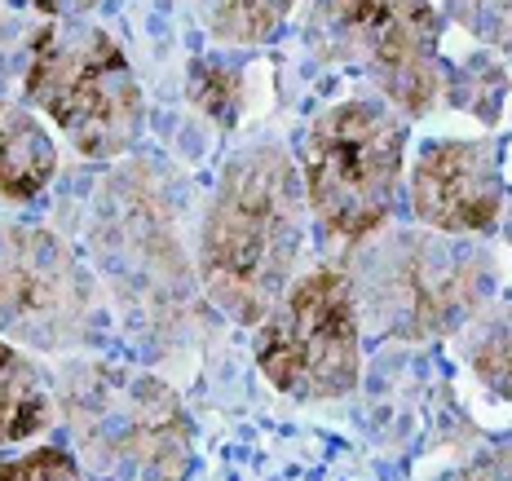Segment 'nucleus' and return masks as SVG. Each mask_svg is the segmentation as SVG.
Segmentation results:
<instances>
[{
	"label": "nucleus",
	"mask_w": 512,
	"mask_h": 481,
	"mask_svg": "<svg viewBox=\"0 0 512 481\" xmlns=\"http://www.w3.org/2000/svg\"><path fill=\"white\" fill-rule=\"evenodd\" d=\"M305 181L283 146L230 155L199 226V283L234 323H261L305 252Z\"/></svg>",
	"instance_id": "obj_1"
},
{
	"label": "nucleus",
	"mask_w": 512,
	"mask_h": 481,
	"mask_svg": "<svg viewBox=\"0 0 512 481\" xmlns=\"http://www.w3.org/2000/svg\"><path fill=\"white\" fill-rule=\"evenodd\" d=\"M358 323L376 336L437 340L460 331L495 292V261L482 243L437 230H389L362 239L349 274Z\"/></svg>",
	"instance_id": "obj_2"
},
{
	"label": "nucleus",
	"mask_w": 512,
	"mask_h": 481,
	"mask_svg": "<svg viewBox=\"0 0 512 481\" xmlns=\"http://www.w3.org/2000/svg\"><path fill=\"white\" fill-rule=\"evenodd\" d=\"M58 402L80 446V468L106 481H181L195 455L186 402L159 376L106 362L58 371Z\"/></svg>",
	"instance_id": "obj_3"
},
{
	"label": "nucleus",
	"mask_w": 512,
	"mask_h": 481,
	"mask_svg": "<svg viewBox=\"0 0 512 481\" xmlns=\"http://www.w3.org/2000/svg\"><path fill=\"white\" fill-rule=\"evenodd\" d=\"M23 93L84 159H120L142 137L146 102L124 49L80 18H53L36 31Z\"/></svg>",
	"instance_id": "obj_4"
},
{
	"label": "nucleus",
	"mask_w": 512,
	"mask_h": 481,
	"mask_svg": "<svg viewBox=\"0 0 512 481\" xmlns=\"http://www.w3.org/2000/svg\"><path fill=\"white\" fill-rule=\"evenodd\" d=\"M407 124L389 102L349 98L327 106L301 137L305 203L336 243H362L389 221L402 186Z\"/></svg>",
	"instance_id": "obj_5"
},
{
	"label": "nucleus",
	"mask_w": 512,
	"mask_h": 481,
	"mask_svg": "<svg viewBox=\"0 0 512 481\" xmlns=\"http://www.w3.org/2000/svg\"><path fill=\"white\" fill-rule=\"evenodd\" d=\"M301 36L323 67L367 76L398 115L442 102V14L433 0H305Z\"/></svg>",
	"instance_id": "obj_6"
},
{
	"label": "nucleus",
	"mask_w": 512,
	"mask_h": 481,
	"mask_svg": "<svg viewBox=\"0 0 512 481\" xmlns=\"http://www.w3.org/2000/svg\"><path fill=\"white\" fill-rule=\"evenodd\" d=\"M256 367L296 402H332L362 380V323L349 274L318 270L292 279L256 331Z\"/></svg>",
	"instance_id": "obj_7"
},
{
	"label": "nucleus",
	"mask_w": 512,
	"mask_h": 481,
	"mask_svg": "<svg viewBox=\"0 0 512 481\" xmlns=\"http://www.w3.org/2000/svg\"><path fill=\"white\" fill-rule=\"evenodd\" d=\"M93 314L98 296L80 256L45 226L0 221V336L27 349H76Z\"/></svg>",
	"instance_id": "obj_8"
},
{
	"label": "nucleus",
	"mask_w": 512,
	"mask_h": 481,
	"mask_svg": "<svg viewBox=\"0 0 512 481\" xmlns=\"http://www.w3.org/2000/svg\"><path fill=\"white\" fill-rule=\"evenodd\" d=\"M411 212L424 230L482 234L504 217L495 142H429L411 168Z\"/></svg>",
	"instance_id": "obj_9"
},
{
	"label": "nucleus",
	"mask_w": 512,
	"mask_h": 481,
	"mask_svg": "<svg viewBox=\"0 0 512 481\" xmlns=\"http://www.w3.org/2000/svg\"><path fill=\"white\" fill-rule=\"evenodd\" d=\"M58 173V146L45 120L18 102H0V195L36 199Z\"/></svg>",
	"instance_id": "obj_10"
},
{
	"label": "nucleus",
	"mask_w": 512,
	"mask_h": 481,
	"mask_svg": "<svg viewBox=\"0 0 512 481\" xmlns=\"http://www.w3.org/2000/svg\"><path fill=\"white\" fill-rule=\"evenodd\" d=\"M58 406L45 371L18 345L0 340V446H18L40 437L53 424Z\"/></svg>",
	"instance_id": "obj_11"
},
{
	"label": "nucleus",
	"mask_w": 512,
	"mask_h": 481,
	"mask_svg": "<svg viewBox=\"0 0 512 481\" xmlns=\"http://www.w3.org/2000/svg\"><path fill=\"white\" fill-rule=\"evenodd\" d=\"M464 362L490 393L512 402V292L486 301L464 323Z\"/></svg>",
	"instance_id": "obj_12"
},
{
	"label": "nucleus",
	"mask_w": 512,
	"mask_h": 481,
	"mask_svg": "<svg viewBox=\"0 0 512 481\" xmlns=\"http://www.w3.org/2000/svg\"><path fill=\"white\" fill-rule=\"evenodd\" d=\"M208 36L221 45H265L292 18L296 0H195Z\"/></svg>",
	"instance_id": "obj_13"
},
{
	"label": "nucleus",
	"mask_w": 512,
	"mask_h": 481,
	"mask_svg": "<svg viewBox=\"0 0 512 481\" xmlns=\"http://www.w3.org/2000/svg\"><path fill=\"white\" fill-rule=\"evenodd\" d=\"M190 98H195L199 111H208L217 124H234L243 102V80L234 67H217V62H195L190 71Z\"/></svg>",
	"instance_id": "obj_14"
},
{
	"label": "nucleus",
	"mask_w": 512,
	"mask_h": 481,
	"mask_svg": "<svg viewBox=\"0 0 512 481\" xmlns=\"http://www.w3.org/2000/svg\"><path fill=\"white\" fill-rule=\"evenodd\" d=\"M446 14L468 27V36L512 58V0H446Z\"/></svg>",
	"instance_id": "obj_15"
},
{
	"label": "nucleus",
	"mask_w": 512,
	"mask_h": 481,
	"mask_svg": "<svg viewBox=\"0 0 512 481\" xmlns=\"http://www.w3.org/2000/svg\"><path fill=\"white\" fill-rule=\"evenodd\" d=\"M0 481H84V468L58 446H40L18 459H0Z\"/></svg>",
	"instance_id": "obj_16"
},
{
	"label": "nucleus",
	"mask_w": 512,
	"mask_h": 481,
	"mask_svg": "<svg viewBox=\"0 0 512 481\" xmlns=\"http://www.w3.org/2000/svg\"><path fill=\"white\" fill-rule=\"evenodd\" d=\"M468 481H512V446L482 455L473 468H464Z\"/></svg>",
	"instance_id": "obj_17"
},
{
	"label": "nucleus",
	"mask_w": 512,
	"mask_h": 481,
	"mask_svg": "<svg viewBox=\"0 0 512 481\" xmlns=\"http://www.w3.org/2000/svg\"><path fill=\"white\" fill-rule=\"evenodd\" d=\"M31 5L49 18H84L89 9H98L102 0H31Z\"/></svg>",
	"instance_id": "obj_18"
},
{
	"label": "nucleus",
	"mask_w": 512,
	"mask_h": 481,
	"mask_svg": "<svg viewBox=\"0 0 512 481\" xmlns=\"http://www.w3.org/2000/svg\"><path fill=\"white\" fill-rule=\"evenodd\" d=\"M433 481H468V473H446V477H433Z\"/></svg>",
	"instance_id": "obj_19"
}]
</instances>
